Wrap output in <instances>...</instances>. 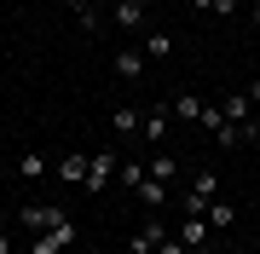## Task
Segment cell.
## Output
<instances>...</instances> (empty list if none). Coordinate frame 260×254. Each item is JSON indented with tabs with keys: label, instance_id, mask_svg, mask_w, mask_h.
<instances>
[{
	"label": "cell",
	"instance_id": "obj_1",
	"mask_svg": "<svg viewBox=\"0 0 260 254\" xmlns=\"http://www.w3.org/2000/svg\"><path fill=\"white\" fill-rule=\"evenodd\" d=\"M110 23L121 29V35H139V29L150 23V0H110Z\"/></svg>",
	"mask_w": 260,
	"mask_h": 254
},
{
	"label": "cell",
	"instance_id": "obj_2",
	"mask_svg": "<svg viewBox=\"0 0 260 254\" xmlns=\"http://www.w3.org/2000/svg\"><path fill=\"white\" fill-rule=\"evenodd\" d=\"M18 220L29 226V237H41V231H58V226L70 220V214H64V208H52V202H29V208H23Z\"/></svg>",
	"mask_w": 260,
	"mask_h": 254
},
{
	"label": "cell",
	"instance_id": "obj_3",
	"mask_svg": "<svg viewBox=\"0 0 260 254\" xmlns=\"http://www.w3.org/2000/svg\"><path fill=\"white\" fill-rule=\"evenodd\" d=\"M75 248V220H64L58 231H41V237H29V254H64Z\"/></svg>",
	"mask_w": 260,
	"mask_h": 254
},
{
	"label": "cell",
	"instance_id": "obj_4",
	"mask_svg": "<svg viewBox=\"0 0 260 254\" xmlns=\"http://www.w3.org/2000/svg\"><path fill=\"white\" fill-rule=\"evenodd\" d=\"M116 168H121V162H116L110 151H99L93 162H87V179H81V191H104V185L116 179Z\"/></svg>",
	"mask_w": 260,
	"mask_h": 254
},
{
	"label": "cell",
	"instance_id": "obj_5",
	"mask_svg": "<svg viewBox=\"0 0 260 254\" xmlns=\"http://www.w3.org/2000/svg\"><path fill=\"white\" fill-rule=\"evenodd\" d=\"M162 237H168V220H145V226L133 231V243H127V248H133V254H156V248H162Z\"/></svg>",
	"mask_w": 260,
	"mask_h": 254
},
{
	"label": "cell",
	"instance_id": "obj_6",
	"mask_svg": "<svg viewBox=\"0 0 260 254\" xmlns=\"http://www.w3.org/2000/svg\"><path fill=\"white\" fill-rule=\"evenodd\" d=\"M145 64H150V58H145L139 47H121V52H116V76H127V81H139Z\"/></svg>",
	"mask_w": 260,
	"mask_h": 254
},
{
	"label": "cell",
	"instance_id": "obj_7",
	"mask_svg": "<svg viewBox=\"0 0 260 254\" xmlns=\"http://www.w3.org/2000/svg\"><path fill=\"white\" fill-rule=\"evenodd\" d=\"M174 237H179L185 248H208V220H191V214H185V220H179V231H174Z\"/></svg>",
	"mask_w": 260,
	"mask_h": 254
},
{
	"label": "cell",
	"instance_id": "obj_8",
	"mask_svg": "<svg viewBox=\"0 0 260 254\" xmlns=\"http://www.w3.org/2000/svg\"><path fill=\"white\" fill-rule=\"evenodd\" d=\"M87 162H93V156H81V151H70V156H64V162H58V168H52V173H58V179H64V185H81V179H87Z\"/></svg>",
	"mask_w": 260,
	"mask_h": 254
},
{
	"label": "cell",
	"instance_id": "obj_9",
	"mask_svg": "<svg viewBox=\"0 0 260 254\" xmlns=\"http://www.w3.org/2000/svg\"><path fill=\"white\" fill-rule=\"evenodd\" d=\"M203 220H208V226H214V231H232V226H237V208H232V202H225V197H214Z\"/></svg>",
	"mask_w": 260,
	"mask_h": 254
},
{
	"label": "cell",
	"instance_id": "obj_10",
	"mask_svg": "<svg viewBox=\"0 0 260 254\" xmlns=\"http://www.w3.org/2000/svg\"><path fill=\"white\" fill-rule=\"evenodd\" d=\"M139 139H145V144H162V139H168V110H150V116H145V122H139Z\"/></svg>",
	"mask_w": 260,
	"mask_h": 254
},
{
	"label": "cell",
	"instance_id": "obj_11",
	"mask_svg": "<svg viewBox=\"0 0 260 254\" xmlns=\"http://www.w3.org/2000/svg\"><path fill=\"white\" fill-rule=\"evenodd\" d=\"M203 110H208V104L197 98V93H179L174 98V122H203Z\"/></svg>",
	"mask_w": 260,
	"mask_h": 254
},
{
	"label": "cell",
	"instance_id": "obj_12",
	"mask_svg": "<svg viewBox=\"0 0 260 254\" xmlns=\"http://www.w3.org/2000/svg\"><path fill=\"white\" fill-rule=\"evenodd\" d=\"M139 202L150 208V214H156V208L168 202V179H145V185H139Z\"/></svg>",
	"mask_w": 260,
	"mask_h": 254
},
{
	"label": "cell",
	"instance_id": "obj_13",
	"mask_svg": "<svg viewBox=\"0 0 260 254\" xmlns=\"http://www.w3.org/2000/svg\"><path fill=\"white\" fill-rule=\"evenodd\" d=\"M70 18L81 23L87 35H93V29H99V6H93V0H70Z\"/></svg>",
	"mask_w": 260,
	"mask_h": 254
},
{
	"label": "cell",
	"instance_id": "obj_14",
	"mask_svg": "<svg viewBox=\"0 0 260 254\" xmlns=\"http://www.w3.org/2000/svg\"><path fill=\"white\" fill-rule=\"evenodd\" d=\"M116 179H121L127 191H139L145 179H150V168H145V162H121V168H116Z\"/></svg>",
	"mask_w": 260,
	"mask_h": 254
},
{
	"label": "cell",
	"instance_id": "obj_15",
	"mask_svg": "<svg viewBox=\"0 0 260 254\" xmlns=\"http://www.w3.org/2000/svg\"><path fill=\"white\" fill-rule=\"evenodd\" d=\"M174 173H179V162L168 156V151H156V156H150V179H168V185H174Z\"/></svg>",
	"mask_w": 260,
	"mask_h": 254
},
{
	"label": "cell",
	"instance_id": "obj_16",
	"mask_svg": "<svg viewBox=\"0 0 260 254\" xmlns=\"http://www.w3.org/2000/svg\"><path fill=\"white\" fill-rule=\"evenodd\" d=\"M139 52L150 58V64H162V58L174 52V41H168V35H145V47H139Z\"/></svg>",
	"mask_w": 260,
	"mask_h": 254
},
{
	"label": "cell",
	"instance_id": "obj_17",
	"mask_svg": "<svg viewBox=\"0 0 260 254\" xmlns=\"http://www.w3.org/2000/svg\"><path fill=\"white\" fill-rule=\"evenodd\" d=\"M139 122H145V116H133V110H116V116H110L116 133H139Z\"/></svg>",
	"mask_w": 260,
	"mask_h": 254
},
{
	"label": "cell",
	"instance_id": "obj_18",
	"mask_svg": "<svg viewBox=\"0 0 260 254\" xmlns=\"http://www.w3.org/2000/svg\"><path fill=\"white\" fill-rule=\"evenodd\" d=\"M18 173H29V179H41V173H47V162H41L35 151H23V156H18Z\"/></svg>",
	"mask_w": 260,
	"mask_h": 254
},
{
	"label": "cell",
	"instance_id": "obj_19",
	"mask_svg": "<svg viewBox=\"0 0 260 254\" xmlns=\"http://www.w3.org/2000/svg\"><path fill=\"white\" fill-rule=\"evenodd\" d=\"M156 254H191V248L179 243V237H162V248H156Z\"/></svg>",
	"mask_w": 260,
	"mask_h": 254
},
{
	"label": "cell",
	"instance_id": "obj_20",
	"mask_svg": "<svg viewBox=\"0 0 260 254\" xmlns=\"http://www.w3.org/2000/svg\"><path fill=\"white\" fill-rule=\"evenodd\" d=\"M214 12H220V18H237V0H214Z\"/></svg>",
	"mask_w": 260,
	"mask_h": 254
},
{
	"label": "cell",
	"instance_id": "obj_21",
	"mask_svg": "<svg viewBox=\"0 0 260 254\" xmlns=\"http://www.w3.org/2000/svg\"><path fill=\"white\" fill-rule=\"evenodd\" d=\"M0 254H12V237H6V220H0Z\"/></svg>",
	"mask_w": 260,
	"mask_h": 254
},
{
	"label": "cell",
	"instance_id": "obj_22",
	"mask_svg": "<svg viewBox=\"0 0 260 254\" xmlns=\"http://www.w3.org/2000/svg\"><path fill=\"white\" fill-rule=\"evenodd\" d=\"M249 104H254V110H260V81H249Z\"/></svg>",
	"mask_w": 260,
	"mask_h": 254
},
{
	"label": "cell",
	"instance_id": "obj_23",
	"mask_svg": "<svg viewBox=\"0 0 260 254\" xmlns=\"http://www.w3.org/2000/svg\"><path fill=\"white\" fill-rule=\"evenodd\" d=\"M249 18H254V29H260V0H249Z\"/></svg>",
	"mask_w": 260,
	"mask_h": 254
},
{
	"label": "cell",
	"instance_id": "obj_24",
	"mask_svg": "<svg viewBox=\"0 0 260 254\" xmlns=\"http://www.w3.org/2000/svg\"><path fill=\"white\" fill-rule=\"evenodd\" d=\"M237 6H249V0H237Z\"/></svg>",
	"mask_w": 260,
	"mask_h": 254
},
{
	"label": "cell",
	"instance_id": "obj_25",
	"mask_svg": "<svg viewBox=\"0 0 260 254\" xmlns=\"http://www.w3.org/2000/svg\"><path fill=\"white\" fill-rule=\"evenodd\" d=\"M93 6H99V0H93Z\"/></svg>",
	"mask_w": 260,
	"mask_h": 254
}]
</instances>
